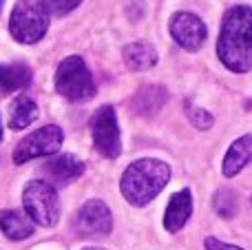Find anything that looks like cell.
I'll use <instances>...</instances> for the list:
<instances>
[{
	"instance_id": "277c9868",
	"label": "cell",
	"mask_w": 252,
	"mask_h": 250,
	"mask_svg": "<svg viewBox=\"0 0 252 250\" xmlns=\"http://www.w3.org/2000/svg\"><path fill=\"white\" fill-rule=\"evenodd\" d=\"M22 206L33 224L51 228L60 219V197H58L56 188L44 180H31L25 186Z\"/></svg>"
},
{
	"instance_id": "ba28073f",
	"label": "cell",
	"mask_w": 252,
	"mask_h": 250,
	"mask_svg": "<svg viewBox=\"0 0 252 250\" xmlns=\"http://www.w3.org/2000/svg\"><path fill=\"white\" fill-rule=\"evenodd\" d=\"M73 226L80 237H87V239L106 237V235L111 233V228H113L111 208L106 206L102 199H89L87 204L80 206Z\"/></svg>"
},
{
	"instance_id": "7c38bea8",
	"label": "cell",
	"mask_w": 252,
	"mask_h": 250,
	"mask_svg": "<svg viewBox=\"0 0 252 250\" xmlns=\"http://www.w3.org/2000/svg\"><path fill=\"white\" fill-rule=\"evenodd\" d=\"M250 162H252V133L241 135L239 140H235L230 144V149H228L226 157H223V164H221L223 177L239 175Z\"/></svg>"
},
{
	"instance_id": "ffe728a7",
	"label": "cell",
	"mask_w": 252,
	"mask_h": 250,
	"mask_svg": "<svg viewBox=\"0 0 252 250\" xmlns=\"http://www.w3.org/2000/svg\"><path fill=\"white\" fill-rule=\"evenodd\" d=\"M186 111H188V120H190V124L195 128H199V131H208V128L215 124V118L206 109H199V106L188 104Z\"/></svg>"
},
{
	"instance_id": "44dd1931",
	"label": "cell",
	"mask_w": 252,
	"mask_h": 250,
	"mask_svg": "<svg viewBox=\"0 0 252 250\" xmlns=\"http://www.w3.org/2000/svg\"><path fill=\"white\" fill-rule=\"evenodd\" d=\"M204 248L206 250H244V248H239V246H232V244L221 242V239H217V237H206Z\"/></svg>"
},
{
	"instance_id": "9a60e30c",
	"label": "cell",
	"mask_w": 252,
	"mask_h": 250,
	"mask_svg": "<svg viewBox=\"0 0 252 250\" xmlns=\"http://www.w3.org/2000/svg\"><path fill=\"white\" fill-rule=\"evenodd\" d=\"M122 56H124L126 66L133 69V71H146V69H151V66H155L157 60H159V58H157L155 47L148 44V42H130V44H126Z\"/></svg>"
},
{
	"instance_id": "e0dca14e",
	"label": "cell",
	"mask_w": 252,
	"mask_h": 250,
	"mask_svg": "<svg viewBox=\"0 0 252 250\" xmlns=\"http://www.w3.org/2000/svg\"><path fill=\"white\" fill-rule=\"evenodd\" d=\"M168 100V93L164 87H144L139 89V93L133 100V109L142 115H153L164 106V102Z\"/></svg>"
},
{
	"instance_id": "5b68a950",
	"label": "cell",
	"mask_w": 252,
	"mask_h": 250,
	"mask_svg": "<svg viewBox=\"0 0 252 250\" xmlns=\"http://www.w3.org/2000/svg\"><path fill=\"white\" fill-rule=\"evenodd\" d=\"M49 29V13L42 4H35L31 0H20L11 11L9 31L22 44H33L44 38Z\"/></svg>"
},
{
	"instance_id": "8992f818",
	"label": "cell",
	"mask_w": 252,
	"mask_h": 250,
	"mask_svg": "<svg viewBox=\"0 0 252 250\" xmlns=\"http://www.w3.org/2000/svg\"><path fill=\"white\" fill-rule=\"evenodd\" d=\"M91 135L97 153L109 159H115L122 153V135L113 106H102L91 118Z\"/></svg>"
},
{
	"instance_id": "4fadbf2b",
	"label": "cell",
	"mask_w": 252,
	"mask_h": 250,
	"mask_svg": "<svg viewBox=\"0 0 252 250\" xmlns=\"http://www.w3.org/2000/svg\"><path fill=\"white\" fill-rule=\"evenodd\" d=\"M33 80V71L25 62L0 64V93H13L27 89Z\"/></svg>"
},
{
	"instance_id": "cb8c5ba5",
	"label": "cell",
	"mask_w": 252,
	"mask_h": 250,
	"mask_svg": "<svg viewBox=\"0 0 252 250\" xmlns=\"http://www.w3.org/2000/svg\"><path fill=\"white\" fill-rule=\"evenodd\" d=\"M84 250H102V248H84Z\"/></svg>"
},
{
	"instance_id": "8fae6325",
	"label": "cell",
	"mask_w": 252,
	"mask_h": 250,
	"mask_svg": "<svg viewBox=\"0 0 252 250\" xmlns=\"http://www.w3.org/2000/svg\"><path fill=\"white\" fill-rule=\"evenodd\" d=\"M192 215V195L188 188L179 190L170 197L168 206H166V213H164V228L168 233H177L186 226V221L190 219Z\"/></svg>"
},
{
	"instance_id": "7a4b0ae2",
	"label": "cell",
	"mask_w": 252,
	"mask_h": 250,
	"mask_svg": "<svg viewBox=\"0 0 252 250\" xmlns=\"http://www.w3.org/2000/svg\"><path fill=\"white\" fill-rule=\"evenodd\" d=\"M170 180V166L161 159L144 157L133 162L120 180V190L130 206H146L166 188Z\"/></svg>"
},
{
	"instance_id": "d6986e66",
	"label": "cell",
	"mask_w": 252,
	"mask_h": 250,
	"mask_svg": "<svg viewBox=\"0 0 252 250\" xmlns=\"http://www.w3.org/2000/svg\"><path fill=\"white\" fill-rule=\"evenodd\" d=\"M82 0H40L42 9L49 16H66L69 11H73Z\"/></svg>"
},
{
	"instance_id": "ac0fdd59",
	"label": "cell",
	"mask_w": 252,
	"mask_h": 250,
	"mask_svg": "<svg viewBox=\"0 0 252 250\" xmlns=\"http://www.w3.org/2000/svg\"><path fill=\"white\" fill-rule=\"evenodd\" d=\"M213 208L217 211L219 217L223 219H232L239 211V197L232 188H219L217 193L213 195Z\"/></svg>"
},
{
	"instance_id": "3957f363",
	"label": "cell",
	"mask_w": 252,
	"mask_h": 250,
	"mask_svg": "<svg viewBox=\"0 0 252 250\" xmlns=\"http://www.w3.org/2000/svg\"><path fill=\"white\" fill-rule=\"evenodd\" d=\"M56 91L71 102H84L95 95V82L87 62L80 56H69L56 71Z\"/></svg>"
},
{
	"instance_id": "9c48e42d",
	"label": "cell",
	"mask_w": 252,
	"mask_h": 250,
	"mask_svg": "<svg viewBox=\"0 0 252 250\" xmlns=\"http://www.w3.org/2000/svg\"><path fill=\"white\" fill-rule=\"evenodd\" d=\"M170 35L173 40L186 51H197L201 49V44L206 42V35H208V29H206L204 20L195 13L188 11H177L173 18H170Z\"/></svg>"
},
{
	"instance_id": "5bb4252c",
	"label": "cell",
	"mask_w": 252,
	"mask_h": 250,
	"mask_svg": "<svg viewBox=\"0 0 252 250\" xmlns=\"http://www.w3.org/2000/svg\"><path fill=\"white\" fill-rule=\"evenodd\" d=\"M0 230L11 242H22V239L33 235V221L27 213L20 211H0Z\"/></svg>"
},
{
	"instance_id": "7402d4cb",
	"label": "cell",
	"mask_w": 252,
	"mask_h": 250,
	"mask_svg": "<svg viewBox=\"0 0 252 250\" xmlns=\"http://www.w3.org/2000/svg\"><path fill=\"white\" fill-rule=\"evenodd\" d=\"M0 140H2V124H0Z\"/></svg>"
},
{
	"instance_id": "603a6c76",
	"label": "cell",
	"mask_w": 252,
	"mask_h": 250,
	"mask_svg": "<svg viewBox=\"0 0 252 250\" xmlns=\"http://www.w3.org/2000/svg\"><path fill=\"white\" fill-rule=\"evenodd\" d=\"M2 4H4V0H0V11H2Z\"/></svg>"
},
{
	"instance_id": "6da1fadb",
	"label": "cell",
	"mask_w": 252,
	"mask_h": 250,
	"mask_svg": "<svg viewBox=\"0 0 252 250\" xmlns=\"http://www.w3.org/2000/svg\"><path fill=\"white\" fill-rule=\"evenodd\" d=\"M217 56L232 73L252 69V7L237 4L223 16L217 40Z\"/></svg>"
},
{
	"instance_id": "2e32d148",
	"label": "cell",
	"mask_w": 252,
	"mask_h": 250,
	"mask_svg": "<svg viewBox=\"0 0 252 250\" xmlns=\"http://www.w3.org/2000/svg\"><path fill=\"white\" fill-rule=\"evenodd\" d=\"M38 118V104L29 95H18L9 106V128L20 131Z\"/></svg>"
},
{
	"instance_id": "30bf717a",
	"label": "cell",
	"mask_w": 252,
	"mask_h": 250,
	"mask_svg": "<svg viewBox=\"0 0 252 250\" xmlns=\"http://www.w3.org/2000/svg\"><path fill=\"white\" fill-rule=\"evenodd\" d=\"M42 173L47 175L49 184L56 186H66L75 182L84 173V162L78 159L75 155H58V157L49 159L42 166Z\"/></svg>"
},
{
	"instance_id": "52a82bcc",
	"label": "cell",
	"mask_w": 252,
	"mask_h": 250,
	"mask_svg": "<svg viewBox=\"0 0 252 250\" xmlns=\"http://www.w3.org/2000/svg\"><path fill=\"white\" fill-rule=\"evenodd\" d=\"M62 142H64V133H62L60 126H56V124L42 126V128H38V131L29 133V135L16 146V151H13V162L25 164L35 157H49V155L60 151Z\"/></svg>"
}]
</instances>
